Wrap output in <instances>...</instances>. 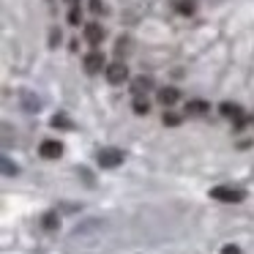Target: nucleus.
<instances>
[{
    "label": "nucleus",
    "instance_id": "6",
    "mask_svg": "<svg viewBox=\"0 0 254 254\" xmlns=\"http://www.w3.org/2000/svg\"><path fill=\"white\" fill-rule=\"evenodd\" d=\"M85 39H88V44H101V39H104V28H101L99 22H88L85 25Z\"/></svg>",
    "mask_w": 254,
    "mask_h": 254
},
{
    "label": "nucleus",
    "instance_id": "8",
    "mask_svg": "<svg viewBox=\"0 0 254 254\" xmlns=\"http://www.w3.org/2000/svg\"><path fill=\"white\" fill-rule=\"evenodd\" d=\"M150 88H153V79H150V77H137V79L131 82V90L137 93V99H139L142 93H148Z\"/></svg>",
    "mask_w": 254,
    "mask_h": 254
},
{
    "label": "nucleus",
    "instance_id": "4",
    "mask_svg": "<svg viewBox=\"0 0 254 254\" xmlns=\"http://www.w3.org/2000/svg\"><path fill=\"white\" fill-rule=\"evenodd\" d=\"M39 153L44 156V159H61V156H63V145L58 142V139H44V142L39 145Z\"/></svg>",
    "mask_w": 254,
    "mask_h": 254
},
{
    "label": "nucleus",
    "instance_id": "14",
    "mask_svg": "<svg viewBox=\"0 0 254 254\" xmlns=\"http://www.w3.org/2000/svg\"><path fill=\"white\" fill-rule=\"evenodd\" d=\"M178 11H181V14H191L194 11V0H181V3H178Z\"/></svg>",
    "mask_w": 254,
    "mask_h": 254
},
{
    "label": "nucleus",
    "instance_id": "12",
    "mask_svg": "<svg viewBox=\"0 0 254 254\" xmlns=\"http://www.w3.org/2000/svg\"><path fill=\"white\" fill-rule=\"evenodd\" d=\"M52 126H55V128H74V123L68 121L66 115H55V118H52Z\"/></svg>",
    "mask_w": 254,
    "mask_h": 254
},
{
    "label": "nucleus",
    "instance_id": "5",
    "mask_svg": "<svg viewBox=\"0 0 254 254\" xmlns=\"http://www.w3.org/2000/svg\"><path fill=\"white\" fill-rule=\"evenodd\" d=\"M101 68L107 71L104 55H101V52H90V55H85V71H88V74H99Z\"/></svg>",
    "mask_w": 254,
    "mask_h": 254
},
{
    "label": "nucleus",
    "instance_id": "11",
    "mask_svg": "<svg viewBox=\"0 0 254 254\" xmlns=\"http://www.w3.org/2000/svg\"><path fill=\"white\" fill-rule=\"evenodd\" d=\"M134 112H137V115H148V112H150L148 99H142V96H139V99H134Z\"/></svg>",
    "mask_w": 254,
    "mask_h": 254
},
{
    "label": "nucleus",
    "instance_id": "10",
    "mask_svg": "<svg viewBox=\"0 0 254 254\" xmlns=\"http://www.w3.org/2000/svg\"><path fill=\"white\" fill-rule=\"evenodd\" d=\"M186 110H189V112H194V115H202V112H208L210 107H208V101L194 99V101H189V104H186Z\"/></svg>",
    "mask_w": 254,
    "mask_h": 254
},
{
    "label": "nucleus",
    "instance_id": "2",
    "mask_svg": "<svg viewBox=\"0 0 254 254\" xmlns=\"http://www.w3.org/2000/svg\"><path fill=\"white\" fill-rule=\"evenodd\" d=\"M107 82H112V85H123L128 79V66H123L121 61L118 63H110V66H107Z\"/></svg>",
    "mask_w": 254,
    "mask_h": 254
},
{
    "label": "nucleus",
    "instance_id": "17",
    "mask_svg": "<svg viewBox=\"0 0 254 254\" xmlns=\"http://www.w3.org/2000/svg\"><path fill=\"white\" fill-rule=\"evenodd\" d=\"M90 11H93V14H104L107 6L101 3V0H90Z\"/></svg>",
    "mask_w": 254,
    "mask_h": 254
},
{
    "label": "nucleus",
    "instance_id": "13",
    "mask_svg": "<svg viewBox=\"0 0 254 254\" xmlns=\"http://www.w3.org/2000/svg\"><path fill=\"white\" fill-rule=\"evenodd\" d=\"M128 44H131V41H128V39H123V36H121V39H118V44H115V52H118V55H123V52H128V50H131Z\"/></svg>",
    "mask_w": 254,
    "mask_h": 254
},
{
    "label": "nucleus",
    "instance_id": "9",
    "mask_svg": "<svg viewBox=\"0 0 254 254\" xmlns=\"http://www.w3.org/2000/svg\"><path fill=\"white\" fill-rule=\"evenodd\" d=\"M159 101H161L164 107L175 104V101H178V90H175V88H161V90H159Z\"/></svg>",
    "mask_w": 254,
    "mask_h": 254
},
{
    "label": "nucleus",
    "instance_id": "7",
    "mask_svg": "<svg viewBox=\"0 0 254 254\" xmlns=\"http://www.w3.org/2000/svg\"><path fill=\"white\" fill-rule=\"evenodd\" d=\"M219 110H221V115H224V118H232V121H235V126H243V112H241V107H238V104L224 101Z\"/></svg>",
    "mask_w": 254,
    "mask_h": 254
},
{
    "label": "nucleus",
    "instance_id": "18",
    "mask_svg": "<svg viewBox=\"0 0 254 254\" xmlns=\"http://www.w3.org/2000/svg\"><path fill=\"white\" fill-rule=\"evenodd\" d=\"M68 22H71V25H79V11H77V8H71V11H68Z\"/></svg>",
    "mask_w": 254,
    "mask_h": 254
},
{
    "label": "nucleus",
    "instance_id": "19",
    "mask_svg": "<svg viewBox=\"0 0 254 254\" xmlns=\"http://www.w3.org/2000/svg\"><path fill=\"white\" fill-rule=\"evenodd\" d=\"M221 254H241V249H238V246H224V249H221Z\"/></svg>",
    "mask_w": 254,
    "mask_h": 254
},
{
    "label": "nucleus",
    "instance_id": "3",
    "mask_svg": "<svg viewBox=\"0 0 254 254\" xmlns=\"http://www.w3.org/2000/svg\"><path fill=\"white\" fill-rule=\"evenodd\" d=\"M99 164L101 167H118V164H123V153L115 148H104V150H99Z\"/></svg>",
    "mask_w": 254,
    "mask_h": 254
},
{
    "label": "nucleus",
    "instance_id": "20",
    "mask_svg": "<svg viewBox=\"0 0 254 254\" xmlns=\"http://www.w3.org/2000/svg\"><path fill=\"white\" fill-rule=\"evenodd\" d=\"M68 3H74V0H68Z\"/></svg>",
    "mask_w": 254,
    "mask_h": 254
},
{
    "label": "nucleus",
    "instance_id": "1",
    "mask_svg": "<svg viewBox=\"0 0 254 254\" xmlns=\"http://www.w3.org/2000/svg\"><path fill=\"white\" fill-rule=\"evenodd\" d=\"M210 197L219 199V202H243V189H232V186H216L210 189Z\"/></svg>",
    "mask_w": 254,
    "mask_h": 254
},
{
    "label": "nucleus",
    "instance_id": "15",
    "mask_svg": "<svg viewBox=\"0 0 254 254\" xmlns=\"http://www.w3.org/2000/svg\"><path fill=\"white\" fill-rule=\"evenodd\" d=\"M181 123V115H175V112H164V126H178Z\"/></svg>",
    "mask_w": 254,
    "mask_h": 254
},
{
    "label": "nucleus",
    "instance_id": "16",
    "mask_svg": "<svg viewBox=\"0 0 254 254\" xmlns=\"http://www.w3.org/2000/svg\"><path fill=\"white\" fill-rule=\"evenodd\" d=\"M44 227H47V230H55V227H58V216L55 213H47L44 216Z\"/></svg>",
    "mask_w": 254,
    "mask_h": 254
}]
</instances>
